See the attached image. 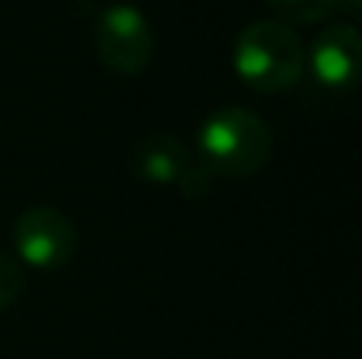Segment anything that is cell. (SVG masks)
<instances>
[{
    "label": "cell",
    "mask_w": 362,
    "mask_h": 359,
    "mask_svg": "<svg viewBox=\"0 0 362 359\" xmlns=\"http://www.w3.org/2000/svg\"><path fill=\"white\" fill-rule=\"evenodd\" d=\"M197 159L213 178H251L274 159V131L248 108H219L197 131Z\"/></svg>",
    "instance_id": "6da1fadb"
},
{
    "label": "cell",
    "mask_w": 362,
    "mask_h": 359,
    "mask_svg": "<svg viewBox=\"0 0 362 359\" xmlns=\"http://www.w3.org/2000/svg\"><path fill=\"white\" fill-rule=\"evenodd\" d=\"M232 67L255 93H286L305 73V45L289 25L257 19L235 35Z\"/></svg>",
    "instance_id": "7a4b0ae2"
},
{
    "label": "cell",
    "mask_w": 362,
    "mask_h": 359,
    "mask_svg": "<svg viewBox=\"0 0 362 359\" xmlns=\"http://www.w3.org/2000/svg\"><path fill=\"white\" fill-rule=\"evenodd\" d=\"M93 42L99 61L118 76H140L156 51L150 19L134 4H108L95 19Z\"/></svg>",
    "instance_id": "3957f363"
},
{
    "label": "cell",
    "mask_w": 362,
    "mask_h": 359,
    "mask_svg": "<svg viewBox=\"0 0 362 359\" xmlns=\"http://www.w3.org/2000/svg\"><path fill=\"white\" fill-rule=\"evenodd\" d=\"M76 229L67 213L48 204H35L19 213L13 226V245L23 264L35 271H61L76 254Z\"/></svg>",
    "instance_id": "277c9868"
},
{
    "label": "cell",
    "mask_w": 362,
    "mask_h": 359,
    "mask_svg": "<svg viewBox=\"0 0 362 359\" xmlns=\"http://www.w3.org/2000/svg\"><path fill=\"white\" fill-rule=\"evenodd\" d=\"M362 35L350 23H331L305 48V70L327 89H350L359 80Z\"/></svg>",
    "instance_id": "5b68a950"
},
{
    "label": "cell",
    "mask_w": 362,
    "mask_h": 359,
    "mask_svg": "<svg viewBox=\"0 0 362 359\" xmlns=\"http://www.w3.org/2000/svg\"><path fill=\"white\" fill-rule=\"evenodd\" d=\"M191 163L194 153L165 131L144 134L140 140H134L131 153H127V172L153 188H178Z\"/></svg>",
    "instance_id": "8992f818"
},
{
    "label": "cell",
    "mask_w": 362,
    "mask_h": 359,
    "mask_svg": "<svg viewBox=\"0 0 362 359\" xmlns=\"http://www.w3.org/2000/svg\"><path fill=\"white\" fill-rule=\"evenodd\" d=\"M283 25H318L337 10V0H264Z\"/></svg>",
    "instance_id": "52a82bcc"
},
{
    "label": "cell",
    "mask_w": 362,
    "mask_h": 359,
    "mask_svg": "<svg viewBox=\"0 0 362 359\" xmlns=\"http://www.w3.org/2000/svg\"><path fill=\"white\" fill-rule=\"evenodd\" d=\"M23 286H25L23 264L13 254L0 252V312L16 305V299L23 296Z\"/></svg>",
    "instance_id": "ba28073f"
},
{
    "label": "cell",
    "mask_w": 362,
    "mask_h": 359,
    "mask_svg": "<svg viewBox=\"0 0 362 359\" xmlns=\"http://www.w3.org/2000/svg\"><path fill=\"white\" fill-rule=\"evenodd\" d=\"M337 6H346V10H359V0H337Z\"/></svg>",
    "instance_id": "9c48e42d"
}]
</instances>
